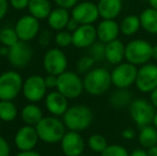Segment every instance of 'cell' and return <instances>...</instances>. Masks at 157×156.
Segmentation results:
<instances>
[{
	"mask_svg": "<svg viewBox=\"0 0 157 156\" xmlns=\"http://www.w3.org/2000/svg\"><path fill=\"white\" fill-rule=\"evenodd\" d=\"M95 60L91 56H82L76 63V71L78 74H87L94 67Z\"/></svg>",
	"mask_w": 157,
	"mask_h": 156,
	"instance_id": "33",
	"label": "cell"
},
{
	"mask_svg": "<svg viewBox=\"0 0 157 156\" xmlns=\"http://www.w3.org/2000/svg\"><path fill=\"white\" fill-rule=\"evenodd\" d=\"M1 122H2V121H1V120H0V127H1Z\"/></svg>",
	"mask_w": 157,
	"mask_h": 156,
	"instance_id": "54",
	"label": "cell"
},
{
	"mask_svg": "<svg viewBox=\"0 0 157 156\" xmlns=\"http://www.w3.org/2000/svg\"><path fill=\"white\" fill-rule=\"evenodd\" d=\"M60 146L65 156H79L83 154L86 142L79 131H68L60 141Z\"/></svg>",
	"mask_w": 157,
	"mask_h": 156,
	"instance_id": "16",
	"label": "cell"
},
{
	"mask_svg": "<svg viewBox=\"0 0 157 156\" xmlns=\"http://www.w3.org/2000/svg\"><path fill=\"white\" fill-rule=\"evenodd\" d=\"M47 90L43 76L30 75L24 80L21 92L28 102L36 104L45 98L47 95Z\"/></svg>",
	"mask_w": 157,
	"mask_h": 156,
	"instance_id": "10",
	"label": "cell"
},
{
	"mask_svg": "<svg viewBox=\"0 0 157 156\" xmlns=\"http://www.w3.org/2000/svg\"><path fill=\"white\" fill-rule=\"evenodd\" d=\"M122 0H99L97 3L99 17L103 19H114L122 11Z\"/></svg>",
	"mask_w": 157,
	"mask_h": 156,
	"instance_id": "21",
	"label": "cell"
},
{
	"mask_svg": "<svg viewBox=\"0 0 157 156\" xmlns=\"http://www.w3.org/2000/svg\"><path fill=\"white\" fill-rule=\"evenodd\" d=\"M29 14L34 16L39 21L47 19L52 11L49 0H30L28 6Z\"/></svg>",
	"mask_w": 157,
	"mask_h": 156,
	"instance_id": "23",
	"label": "cell"
},
{
	"mask_svg": "<svg viewBox=\"0 0 157 156\" xmlns=\"http://www.w3.org/2000/svg\"><path fill=\"white\" fill-rule=\"evenodd\" d=\"M24 79L16 71L0 74V101H14L23 90Z\"/></svg>",
	"mask_w": 157,
	"mask_h": 156,
	"instance_id": "5",
	"label": "cell"
},
{
	"mask_svg": "<svg viewBox=\"0 0 157 156\" xmlns=\"http://www.w3.org/2000/svg\"><path fill=\"white\" fill-rule=\"evenodd\" d=\"M10 2L8 0H0V21L4 18L8 14Z\"/></svg>",
	"mask_w": 157,
	"mask_h": 156,
	"instance_id": "42",
	"label": "cell"
},
{
	"mask_svg": "<svg viewBox=\"0 0 157 156\" xmlns=\"http://www.w3.org/2000/svg\"><path fill=\"white\" fill-rule=\"evenodd\" d=\"M153 45L142 39L132 40L125 45V60L136 67L147 64L152 59Z\"/></svg>",
	"mask_w": 157,
	"mask_h": 156,
	"instance_id": "4",
	"label": "cell"
},
{
	"mask_svg": "<svg viewBox=\"0 0 157 156\" xmlns=\"http://www.w3.org/2000/svg\"><path fill=\"white\" fill-rule=\"evenodd\" d=\"M79 156H88V155H83V154H81V155H79Z\"/></svg>",
	"mask_w": 157,
	"mask_h": 156,
	"instance_id": "55",
	"label": "cell"
},
{
	"mask_svg": "<svg viewBox=\"0 0 157 156\" xmlns=\"http://www.w3.org/2000/svg\"><path fill=\"white\" fill-rule=\"evenodd\" d=\"M9 50H10V47H6V46L2 45L1 47H0V54H1L2 58H3V57H8Z\"/></svg>",
	"mask_w": 157,
	"mask_h": 156,
	"instance_id": "47",
	"label": "cell"
},
{
	"mask_svg": "<svg viewBox=\"0 0 157 156\" xmlns=\"http://www.w3.org/2000/svg\"><path fill=\"white\" fill-rule=\"evenodd\" d=\"M147 156H157V146L147 149Z\"/></svg>",
	"mask_w": 157,
	"mask_h": 156,
	"instance_id": "48",
	"label": "cell"
},
{
	"mask_svg": "<svg viewBox=\"0 0 157 156\" xmlns=\"http://www.w3.org/2000/svg\"><path fill=\"white\" fill-rule=\"evenodd\" d=\"M152 59L157 61V44L153 45V49H152Z\"/></svg>",
	"mask_w": 157,
	"mask_h": 156,
	"instance_id": "49",
	"label": "cell"
},
{
	"mask_svg": "<svg viewBox=\"0 0 157 156\" xmlns=\"http://www.w3.org/2000/svg\"><path fill=\"white\" fill-rule=\"evenodd\" d=\"M135 85L142 93H151L155 90L157 88V65L147 63L139 67Z\"/></svg>",
	"mask_w": 157,
	"mask_h": 156,
	"instance_id": "12",
	"label": "cell"
},
{
	"mask_svg": "<svg viewBox=\"0 0 157 156\" xmlns=\"http://www.w3.org/2000/svg\"><path fill=\"white\" fill-rule=\"evenodd\" d=\"M89 56L96 61H103L105 60V43L101 41H96L93 45H91L88 48Z\"/></svg>",
	"mask_w": 157,
	"mask_h": 156,
	"instance_id": "34",
	"label": "cell"
},
{
	"mask_svg": "<svg viewBox=\"0 0 157 156\" xmlns=\"http://www.w3.org/2000/svg\"><path fill=\"white\" fill-rule=\"evenodd\" d=\"M128 110H129L132 120L139 128L147 125H151L156 113L155 107L152 105L150 101H147L144 98H134L128 106Z\"/></svg>",
	"mask_w": 157,
	"mask_h": 156,
	"instance_id": "7",
	"label": "cell"
},
{
	"mask_svg": "<svg viewBox=\"0 0 157 156\" xmlns=\"http://www.w3.org/2000/svg\"><path fill=\"white\" fill-rule=\"evenodd\" d=\"M97 40L107 44L118 39L120 33V25L114 19H103L96 27Z\"/></svg>",
	"mask_w": 157,
	"mask_h": 156,
	"instance_id": "19",
	"label": "cell"
},
{
	"mask_svg": "<svg viewBox=\"0 0 157 156\" xmlns=\"http://www.w3.org/2000/svg\"><path fill=\"white\" fill-rule=\"evenodd\" d=\"M149 3L152 9L157 11V0H149Z\"/></svg>",
	"mask_w": 157,
	"mask_h": 156,
	"instance_id": "50",
	"label": "cell"
},
{
	"mask_svg": "<svg viewBox=\"0 0 157 156\" xmlns=\"http://www.w3.org/2000/svg\"><path fill=\"white\" fill-rule=\"evenodd\" d=\"M30 0H9L10 6H12L14 10L21 11L24 9H28Z\"/></svg>",
	"mask_w": 157,
	"mask_h": 156,
	"instance_id": "37",
	"label": "cell"
},
{
	"mask_svg": "<svg viewBox=\"0 0 157 156\" xmlns=\"http://www.w3.org/2000/svg\"><path fill=\"white\" fill-rule=\"evenodd\" d=\"M71 16L78 21L80 25H92L99 17L97 4L90 1L77 3L72 9Z\"/></svg>",
	"mask_w": 157,
	"mask_h": 156,
	"instance_id": "15",
	"label": "cell"
},
{
	"mask_svg": "<svg viewBox=\"0 0 157 156\" xmlns=\"http://www.w3.org/2000/svg\"><path fill=\"white\" fill-rule=\"evenodd\" d=\"M17 116L18 109L13 101H0V120L2 122H12Z\"/></svg>",
	"mask_w": 157,
	"mask_h": 156,
	"instance_id": "29",
	"label": "cell"
},
{
	"mask_svg": "<svg viewBox=\"0 0 157 156\" xmlns=\"http://www.w3.org/2000/svg\"><path fill=\"white\" fill-rule=\"evenodd\" d=\"M101 156H129V152L121 144H108V146L101 153Z\"/></svg>",
	"mask_w": 157,
	"mask_h": 156,
	"instance_id": "35",
	"label": "cell"
},
{
	"mask_svg": "<svg viewBox=\"0 0 157 156\" xmlns=\"http://www.w3.org/2000/svg\"><path fill=\"white\" fill-rule=\"evenodd\" d=\"M55 3L57 4L60 8L64 9H73L77 3H78L79 0H54Z\"/></svg>",
	"mask_w": 157,
	"mask_h": 156,
	"instance_id": "39",
	"label": "cell"
},
{
	"mask_svg": "<svg viewBox=\"0 0 157 156\" xmlns=\"http://www.w3.org/2000/svg\"><path fill=\"white\" fill-rule=\"evenodd\" d=\"M141 28L147 33L157 34V11L152 8L144 10L139 16Z\"/></svg>",
	"mask_w": 157,
	"mask_h": 156,
	"instance_id": "27",
	"label": "cell"
},
{
	"mask_svg": "<svg viewBox=\"0 0 157 156\" xmlns=\"http://www.w3.org/2000/svg\"><path fill=\"white\" fill-rule=\"evenodd\" d=\"M129 156H147V150L145 149H135L129 153Z\"/></svg>",
	"mask_w": 157,
	"mask_h": 156,
	"instance_id": "45",
	"label": "cell"
},
{
	"mask_svg": "<svg viewBox=\"0 0 157 156\" xmlns=\"http://www.w3.org/2000/svg\"><path fill=\"white\" fill-rule=\"evenodd\" d=\"M11 155V146L6 139L0 136V156H10Z\"/></svg>",
	"mask_w": 157,
	"mask_h": 156,
	"instance_id": "38",
	"label": "cell"
},
{
	"mask_svg": "<svg viewBox=\"0 0 157 156\" xmlns=\"http://www.w3.org/2000/svg\"><path fill=\"white\" fill-rule=\"evenodd\" d=\"M152 125H153L154 127H156V128H157V110H156L155 116H154V119H153V122H152Z\"/></svg>",
	"mask_w": 157,
	"mask_h": 156,
	"instance_id": "51",
	"label": "cell"
},
{
	"mask_svg": "<svg viewBox=\"0 0 157 156\" xmlns=\"http://www.w3.org/2000/svg\"><path fill=\"white\" fill-rule=\"evenodd\" d=\"M15 156H42L39 152L34 150H30V151H19Z\"/></svg>",
	"mask_w": 157,
	"mask_h": 156,
	"instance_id": "44",
	"label": "cell"
},
{
	"mask_svg": "<svg viewBox=\"0 0 157 156\" xmlns=\"http://www.w3.org/2000/svg\"><path fill=\"white\" fill-rule=\"evenodd\" d=\"M6 58L10 64L15 69L26 67L33 58V50L29 45V42L18 41L15 45L10 47Z\"/></svg>",
	"mask_w": 157,
	"mask_h": 156,
	"instance_id": "11",
	"label": "cell"
},
{
	"mask_svg": "<svg viewBox=\"0 0 157 156\" xmlns=\"http://www.w3.org/2000/svg\"><path fill=\"white\" fill-rule=\"evenodd\" d=\"M19 41L30 42L33 39L37 38L41 27H40V21L34 16L28 14L21 16L16 21L14 27Z\"/></svg>",
	"mask_w": 157,
	"mask_h": 156,
	"instance_id": "13",
	"label": "cell"
},
{
	"mask_svg": "<svg viewBox=\"0 0 157 156\" xmlns=\"http://www.w3.org/2000/svg\"><path fill=\"white\" fill-rule=\"evenodd\" d=\"M35 129L40 140L48 144L60 142L66 133V126L64 125L63 121L55 116L43 117V119L35 125Z\"/></svg>",
	"mask_w": 157,
	"mask_h": 156,
	"instance_id": "2",
	"label": "cell"
},
{
	"mask_svg": "<svg viewBox=\"0 0 157 156\" xmlns=\"http://www.w3.org/2000/svg\"><path fill=\"white\" fill-rule=\"evenodd\" d=\"M72 34L73 45L79 49L89 48L97 40L96 28L93 25H80Z\"/></svg>",
	"mask_w": 157,
	"mask_h": 156,
	"instance_id": "17",
	"label": "cell"
},
{
	"mask_svg": "<svg viewBox=\"0 0 157 156\" xmlns=\"http://www.w3.org/2000/svg\"><path fill=\"white\" fill-rule=\"evenodd\" d=\"M44 79H45V83H46V87H47V89H57L58 76L47 74V76H45Z\"/></svg>",
	"mask_w": 157,
	"mask_h": 156,
	"instance_id": "40",
	"label": "cell"
},
{
	"mask_svg": "<svg viewBox=\"0 0 157 156\" xmlns=\"http://www.w3.org/2000/svg\"><path fill=\"white\" fill-rule=\"evenodd\" d=\"M121 136H122V138L125 140H132V139L136 138L137 134H136V131H135L134 128H132V127H127V128H125L124 131L121 133Z\"/></svg>",
	"mask_w": 157,
	"mask_h": 156,
	"instance_id": "41",
	"label": "cell"
},
{
	"mask_svg": "<svg viewBox=\"0 0 157 156\" xmlns=\"http://www.w3.org/2000/svg\"><path fill=\"white\" fill-rule=\"evenodd\" d=\"M1 60H2V56H1V54H0V63H1Z\"/></svg>",
	"mask_w": 157,
	"mask_h": 156,
	"instance_id": "53",
	"label": "cell"
},
{
	"mask_svg": "<svg viewBox=\"0 0 157 156\" xmlns=\"http://www.w3.org/2000/svg\"><path fill=\"white\" fill-rule=\"evenodd\" d=\"M150 102L152 103V105L155 107V109L157 110V88L150 93Z\"/></svg>",
	"mask_w": 157,
	"mask_h": 156,
	"instance_id": "46",
	"label": "cell"
},
{
	"mask_svg": "<svg viewBox=\"0 0 157 156\" xmlns=\"http://www.w3.org/2000/svg\"><path fill=\"white\" fill-rule=\"evenodd\" d=\"M55 43L59 48H66L73 45V34L67 30H60L57 31L54 36Z\"/></svg>",
	"mask_w": 157,
	"mask_h": 156,
	"instance_id": "32",
	"label": "cell"
},
{
	"mask_svg": "<svg viewBox=\"0 0 157 156\" xmlns=\"http://www.w3.org/2000/svg\"><path fill=\"white\" fill-rule=\"evenodd\" d=\"M40 138L35 126L27 124L19 127L14 136V143L18 151L34 150Z\"/></svg>",
	"mask_w": 157,
	"mask_h": 156,
	"instance_id": "14",
	"label": "cell"
},
{
	"mask_svg": "<svg viewBox=\"0 0 157 156\" xmlns=\"http://www.w3.org/2000/svg\"><path fill=\"white\" fill-rule=\"evenodd\" d=\"M71 17L72 16L68 13L67 9L58 6L50 12L47 18V23L50 29L55 30V31H60V30H64L66 28Z\"/></svg>",
	"mask_w": 157,
	"mask_h": 156,
	"instance_id": "22",
	"label": "cell"
},
{
	"mask_svg": "<svg viewBox=\"0 0 157 156\" xmlns=\"http://www.w3.org/2000/svg\"><path fill=\"white\" fill-rule=\"evenodd\" d=\"M79 26H80V24H79L77 21H75L73 17H71V19L68 21L67 26H66L65 29L67 30V31H70V32H72V33H73V32H74L75 30H76L77 28L79 27Z\"/></svg>",
	"mask_w": 157,
	"mask_h": 156,
	"instance_id": "43",
	"label": "cell"
},
{
	"mask_svg": "<svg viewBox=\"0 0 157 156\" xmlns=\"http://www.w3.org/2000/svg\"><path fill=\"white\" fill-rule=\"evenodd\" d=\"M138 141L143 149L157 146V128L152 124L141 127L138 134Z\"/></svg>",
	"mask_w": 157,
	"mask_h": 156,
	"instance_id": "25",
	"label": "cell"
},
{
	"mask_svg": "<svg viewBox=\"0 0 157 156\" xmlns=\"http://www.w3.org/2000/svg\"><path fill=\"white\" fill-rule=\"evenodd\" d=\"M52 34L49 30H42L37 36V42L42 47H48L52 43Z\"/></svg>",
	"mask_w": 157,
	"mask_h": 156,
	"instance_id": "36",
	"label": "cell"
},
{
	"mask_svg": "<svg viewBox=\"0 0 157 156\" xmlns=\"http://www.w3.org/2000/svg\"><path fill=\"white\" fill-rule=\"evenodd\" d=\"M57 90L68 100H75L85 91L83 80L77 72L65 71L58 76Z\"/></svg>",
	"mask_w": 157,
	"mask_h": 156,
	"instance_id": "6",
	"label": "cell"
},
{
	"mask_svg": "<svg viewBox=\"0 0 157 156\" xmlns=\"http://www.w3.org/2000/svg\"><path fill=\"white\" fill-rule=\"evenodd\" d=\"M0 45H1V29H0Z\"/></svg>",
	"mask_w": 157,
	"mask_h": 156,
	"instance_id": "52",
	"label": "cell"
},
{
	"mask_svg": "<svg viewBox=\"0 0 157 156\" xmlns=\"http://www.w3.org/2000/svg\"><path fill=\"white\" fill-rule=\"evenodd\" d=\"M141 28L140 18L137 15H128L124 17L120 24V31L126 36H132L136 34Z\"/></svg>",
	"mask_w": 157,
	"mask_h": 156,
	"instance_id": "28",
	"label": "cell"
},
{
	"mask_svg": "<svg viewBox=\"0 0 157 156\" xmlns=\"http://www.w3.org/2000/svg\"><path fill=\"white\" fill-rule=\"evenodd\" d=\"M62 121L68 131H83L91 126L93 122V111L83 104L68 107L62 116Z\"/></svg>",
	"mask_w": 157,
	"mask_h": 156,
	"instance_id": "1",
	"label": "cell"
},
{
	"mask_svg": "<svg viewBox=\"0 0 157 156\" xmlns=\"http://www.w3.org/2000/svg\"><path fill=\"white\" fill-rule=\"evenodd\" d=\"M18 41V36L14 28L6 27L1 29V45L6 46V47H12Z\"/></svg>",
	"mask_w": 157,
	"mask_h": 156,
	"instance_id": "31",
	"label": "cell"
},
{
	"mask_svg": "<svg viewBox=\"0 0 157 156\" xmlns=\"http://www.w3.org/2000/svg\"><path fill=\"white\" fill-rule=\"evenodd\" d=\"M88 146L92 152L101 154L108 146V142L105 136L101 135V134H92L88 138Z\"/></svg>",
	"mask_w": 157,
	"mask_h": 156,
	"instance_id": "30",
	"label": "cell"
},
{
	"mask_svg": "<svg viewBox=\"0 0 157 156\" xmlns=\"http://www.w3.org/2000/svg\"><path fill=\"white\" fill-rule=\"evenodd\" d=\"M132 94L128 89H117L109 97V104L116 109L128 107L132 102Z\"/></svg>",
	"mask_w": 157,
	"mask_h": 156,
	"instance_id": "26",
	"label": "cell"
},
{
	"mask_svg": "<svg viewBox=\"0 0 157 156\" xmlns=\"http://www.w3.org/2000/svg\"><path fill=\"white\" fill-rule=\"evenodd\" d=\"M83 89L88 94L93 96L103 95L112 86L111 74L105 67H93L90 72L85 74Z\"/></svg>",
	"mask_w": 157,
	"mask_h": 156,
	"instance_id": "3",
	"label": "cell"
},
{
	"mask_svg": "<svg viewBox=\"0 0 157 156\" xmlns=\"http://www.w3.org/2000/svg\"><path fill=\"white\" fill-rule=\"evenodd\" d=\"M68 60L62 48H49L43 58V67L45 72L50 75L59 76L67 71Z\"/></svg>",
	"mask_w": 157,
	"mask_h": 156,
	"instance_id": "9",
	"label": "cell"
},
{
	"mask_svg": "<svg viewBox=\"0 0 157 156\" xmlns=\"http://www.w3.org/2000/svg\"><path fill=\"white\" fill-rule=\"evenodd\" d=\"M44 104L47 111L55 117H62L68 109V98L56 90L47 93L44 98Z\"/></svg>",
	"mask_w": 157,
	"mask_h": 156,
	"instance_id": "18",
	"label": "cell"
},
{
	"mask_svg": "<svg viewBox=\"0 0 157 156\" xmlns=\"http://www.w3.org/2000/svg\"><path fill=\"white\" fill-rule=\"evenodd\" d=\"M125 59V45L120 40H114L105 44V60L112 65L123 62Z\"/></svg>",
	"mask_w": 157,
	"mask_h": 156,
	"instance_id": "20",
	"label": "cell"
},
{
	"mask_svg": "<svg viewBox=\"0 0 157 156\" xmlns=\"http://www.w3.org/2000/svg\"><path fill=\"white\" fill-rule=\"evenodd\" d=\"M138 73V67L132 64L129 62H121L114 65L111 74L112 86L117 89H128L132 85H135Z\"/></svg>",
	"mask_w": 157,
	"mask_h": 156,
	"instance_id": "8",
	"label": "cell"
},
{
	"mask_svg": "<svg viewBox=\"0 0 157 156\" xmlns=\"http://www.w3.org/2000/svg\"><path fill=\"white\" fill-rule=\"evenodd\" d=\"M43 111L35 103H29L21 111V118L27 125L35 126L43 119Z\"/></svg>",
	"mask_w": 157,
	"mask_h": 156,
	"instance_id": "24",
	"label": "cell"
}]
</instances>
